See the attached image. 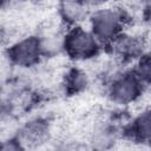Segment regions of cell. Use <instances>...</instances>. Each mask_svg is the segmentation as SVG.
Segmentation results:
<instances>
[{
	"label": "cell",
	"instance_id": "cell-1",
	"mask_svg": "<svg viewBox=\"0 0 151 151\" xmlns=\"http://www.w3.org/2000/svg\"><path fill=\"white\" fill-rule=\"evenodd\" d=\"M126 17L123 9L117 7H100L90 18V31L103 44H110L114 38L123 33Z\"/></svg>",
	"mask_w": 151,
	"mask_h": 151
},
{
	"label": "cell",
	"instance_id": "cell-2",
	"mask_svg": "<svg viewBox=\"0 0 151 151\" xmlns=\"http://www.w3.org/2000/svg\"><path fill=\"white\" fill-rule=\"evenodd\" d=\"M100 42L90 29L72 26L64 35V50L76 60L93 58L100 50Z\"/></svg>",
	"mask_w": 151,
	"mask_h": 151
},
{
	"label": "cell",
	"instance_id": "cell-3",
	"mask_svg": "<svg viewBox=\"0 0 151 151\" xmlns=\"http://www.w3.org/2000/svg\"><path fill=\"white\" fill-rule=\"evenodd\" d=\"M144 86L145 85L133 74V72L124 73L113 79L109 87V96L116 104L127 105L140 97Z\"/></svg>",
	"mask_w": 151,
	"mask_h": 151
},
{
	"label": "cell",
	"instance_id": "cell-4",
	"mask_svg": "<svg viewBox=\"0 0 151 151\" xmlns=\"http://www.w3.org/2000/svg\"><path fill=\"white\" fill-rule=\"evenodd\" d=\"M8 57L18 66H32L42 57L39 38L27 37L11 46Z\"/></svg>",
	"mask_w": 151,
	"mask_h": 151
},
{
	"label": "cell",
	"instance_id": "cell-5",
	"mask_svg": "<svg viewBox=\"0 0 151 151\" xmlns=\"http://www.w3.org/2000/svg\"><path fill=\"white\" fill-rule=\"evenodd\" d=\"M109 45H111L113 52L123 59H136L144 54L143 41L137 37H132L125 33H120Z\"/></svg>",
	"mask_w": 151,
	"mask_h": 151
},
{
	"label": "cell",
	"instance_id": "cell-6",
	"mask_svg": "<svg viewBox=\"0 0 151 151\" xmlns=\"http://www.w3.org/2000/svg\"><path fill=\"white\" fill-rule=\"evenodd\" d=\"M88 7L83 0H60L59 13L70 26H78L87 15Z\"/></svg>",
	"mask_w": 151,
	"mask_h": 151
},
{
	"label": "cell",
	"instance_id": "cell-7",
	"mask_svg": "<svg viewBox=\"0 0 151 151\" xmlns=\"http://www.w3.org/2000/svg\"><path fill=\"white\" fill-rule=\"evenodd\" d=\"M131 137L140 143H147L151 137V114L150 110L143 111L134 118L130 127Z\"/></svg>",
	"mask_w": 151,
	"mask_h": 151
},
{
	"label": "cell",
	"instance_id": "cell-8",
	"mask_svg": "<svg viewBox=\"0 0 151 151\" xmlns=\"http://www.w3.org/2000/svg\"><path fill=\"white\" fill-rule=\"evenodd\" d=\"M88 85V78L86 76L85 72L80 71V70H72L70 71V73L66 76V81H65V86L67 92L74 94V93H79L83 90L86 88V86Z\"/></svg>",
	"mask_w": 151,
	"mask_h": 151
},
{
	"label": "cell",
	"instance_id": "cell-9",
	"mask_svg": "<svg viewBox=\"0 0 151 151\" xmlns=\"http://www.w3.org/2000/svg\"><path fill=\"white\" fill-rule=\"evenodd\" d=\"M39 42L42 55H53L64 50V37L58 34H46L39 38Z\"/></svg>",
	"mask_w": 151,
	"mask_h": 151
},
{
	"label": "cell",
	"instance_id": "cell-10",
	"mask_svg": "<svg viewBox=\"0 0 151 151\" xmlns=\"http://www.w3.org/2000/svg\"><path fill=\"white\" fill-rule=\"evenodd\" d=\"M133 74L146 86L150 83L151 78V64H150V58L147 54H143L142 57L138 58L137 65L134 70L132 71Z\"/></svg>",
	"mask_w": 151,
	"mask_h": 151
},
{
	"label": "cell",
	"instance_id": "cell-11",
	"mask_svg": "<svg viewBox=\"0 0 151 151\" xmlns=\"http://www.w3.org/2000/svg\"><path fill=\"white\" fill-rule=\"evenodd\" d=\"M45 127L41 124H32L28 125L26 127V130L22 133V139L27 143H38L39 140H41L45 136ZM22 142V143H25Z\"/></svg>",
	"mask_w": 151,
	"mask_h": 151
},
{
	"label": "cell",
	"instance_id": "cell-12",
	"mask_svg": "<svg viewBox=\"0 0 151 151\" xmlns=\"http://www.w3.org/2000/svg\"><path fill=\"white\" fill-rule=\"evenodd\" d=\"M1 150H18V149H22L21 142H15V140H8V142H4L0 145Z\"/></svg>",
	"mask_w": 151,
	"mask_h": 151
},
{
	"label": "cell",
	"instance_id": "cell-13",
	"mask_svg": "<svg viewBox=\"0 0 151 151\" xmlns=\"http://www.w3.org/2000/svg\"><path fill=\"white\" fill-rule=\"evenodd\" d=\"M87 7H101L111 0H83Z\"/></svg>",
	"mask_w": 151,
	"mask_h": 151
},
{
	"label": "cell",
	"instance_id": "cell-14",
	"mask_svg": "<svg viewBox=\"0 0 151 151\" xmlns=\"http://www.w3.org/2000/svg\"><path fill=\"white\" fill-rule=\"evenodd\" d=\"M1 38H2V33H1V29H0V40H1Z\"/></svg>",
	"mask_w": 151,
	"mask_h": 151
}]
</instances>
